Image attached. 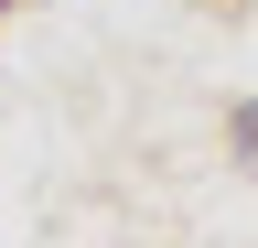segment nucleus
Here are the masks:
<instances>
[]
</instances>
